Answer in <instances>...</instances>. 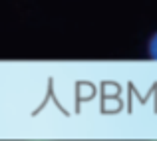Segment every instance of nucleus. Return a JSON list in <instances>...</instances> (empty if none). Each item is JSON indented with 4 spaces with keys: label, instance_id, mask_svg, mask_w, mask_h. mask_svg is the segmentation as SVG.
<instances>
[{
    "label": "nucleus",
    "instance_id": "f257e3e1",
    "mask_svg": "<svg viewBox=\"0 0 157 141\" xmlns=\"http://www.w3.org/2000/svg\"><path fill=\"white\" fill-rule=\"evenodd\" d=\"M147 54H149L151 60H157V32L149 38V44H147Z\"/></svg>",
    "mask_w": 157,
    "mask_h": 141
}]
</instances>
